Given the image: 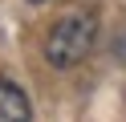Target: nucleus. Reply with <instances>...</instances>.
<instances>
[{"mask_svg":"<svg viewBox=\"0 0 126 122\" xmlns=\"http://www.w3.org/2000/svg\"><path fill=\"white\" fill-rule=\"evenodd\" d=\"M29 118H33V106L25 89L12 81H0V122H29Z\"/></svg>","mask_w":126,"mask_h":122,"instance_id":"2","label":"nucleus"},{"mask_svg":"<svg viewBox=\"0 0 126 122\" xmlns=\"http://www.w3.org/2000/svg\"><path fill=\"white\" fill-rule=\"evenodd\" d=\"M94 41H98V16L77 8V12H65L45 37V61L53 69H73L90 57Z\"/></svg>","mask_w":126,"mask_h":122,"instance_id":"1","label":"nucleus"},{"mask_svg":"<svg viewBox=\"0 0 126 122\" xmlns=\"http://www.w3.org/2000/svg\"><path fill=\"white\" fill-rule=\"evenodd\" d=\"M33 4H41V0H33Z\"/></svg>","mask_w":126,"mask_h":122,"instance_id":"3","label":"nucleus"}]
</instances>
